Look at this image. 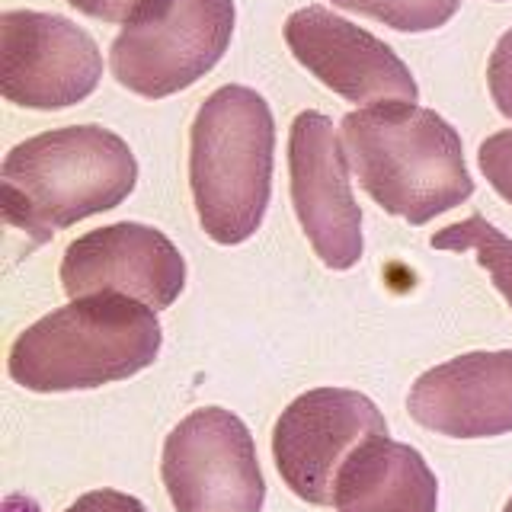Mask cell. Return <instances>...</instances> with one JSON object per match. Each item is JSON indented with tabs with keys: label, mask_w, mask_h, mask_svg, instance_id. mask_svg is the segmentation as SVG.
I'll list each match as a JSON object with an SVG mask.
<instances>
[{
	"label": "cell",
	"mask_w": 512,
	"mask_h": 512,
	"mask_svg": "<svg viewBox=\"0 0 512 512\" xmlns=\"http://www.w3.org/2000/svg\"><path fill=\"white\" fill-rule=\"evenodd\" d=\"M343 148L359 186L413 228L474 196L461 135L416 103H375L343 119Z\"/></svg>",
	"instance_id": "obj_1"
},
{
	"label": "cell",
	"mask_w": 512,
	"mask_h": 512,
	"mask_svg": "<svg viewBox=\"0 0 512 512\" xmlns=\"http://www.w3.org/2000/svg\"><path fill=\"white\" fill-rule=\"evenodd\" d=\"M138 183L132 148L103 125L52 128L4 157V218L36 244L122 205Z\"/></svg>",
	"instance_id": "obj_2"
},
{
	"label": "cell",
	"mask_w": 512,
	"mask_h": 512,
	"mask_svg": "<svg viewBox=\"0 0 512 512\" xmlns=\"http://www.w3.org/2000/svg\"><path fill=\"white\" fill-rule=\"evenodd\" d=\"M160 343L164 330L148 304L125 295L71 298L16 336L7 372L36 394L90 391L151 368Z\"/></svg>",
	"instance_id": "obj_3"
},
{
	"label": "cell",
	"mask_w": 512,
	"mask_h": 512,
	"mask_svg": "<svg viewBox=\"0 0 512 512\" xmlns=\"http://www.w3.org/2000/svg\"><path fill=\"white\" fill-rule=\"evenodd\" d=\"M276 160V119L244 84L218 87L189 128V189L215 244L250 240L266 218Z\"/></svg>",
	"instance_id": "obj_4"
},
{
	"label": "cell",
	"mask_w": 512,
	"mask_h": 512,
	"mask_svg": "<svg viewBox=\"0 0 512 512\" xmlns=\"http://www.w3.org/2000/svg\"><path fill=\"white\" fill-rule=\"evenodd\" d=\"M234 16V0H151L112 42V77L148 100L180 93L224 58Z\"/></svg>",
	"instance_id": "obj_5"
},
{
	"label": "cell",
	"mask_w": 512,
	"mask_h": 512,
	"mask_svg": "<svg viewBox=\"0 0 512 512\" xmlns=\"http://www.w3.org/2000/svg\"><path fill=\"white\" fill-rule=\"evenodd\" d=\"M160 477L176 512H263L266 503L250 429L221 407L192 410L170 432Z\"/></svg>",
	"instance_id": "obj_6"
},
{
	"label": "cell",
	"mask_w": 512,
	"mask_h": 512,
	"mask_svg": "<svg viewBox=\"0 0 512 512\" xmlns=\"http://www.w3.org/2000/svg\"><path fill=\"white\" fill-rule=\"evenodd\" d=\"M378 436H388V423L375 400L349 388H314L282 410L272 429V458L298 500L333 506L343 464Z\"/></svg>",
	"instance_id": "obj_7"
},
{
	"label": "cell",
	"mask_w": 512,
	"mask_h": 512,
	"mask_svg": "<svg viewBox=\"0 0 512 512\" xmlns=\"http://www.w3.org/2000/svg\"><path fill=\"white\" fill-rule=\"evenodd\" d=\"M103 55L68 16L7 10L0 16V93L23 109H68L100 87Z\"/></svg>",
	"instance_id": "obj_8"
},
{
	"label": "cell",
	"mask_w": 512,
	"mask_h": 512,
	"mask_svg": "<svg viewBox=\"0 0 512 512\" xmlns=\"http://www.w3.org/2000/svg\"><path fill=\"white\" fill-rule=\"evenodd\" d=\"M346 148L333 122L317 109H304L288 135V176L292 205L304 237L320 263L352 269L362 260V208L352 199Z\"/></svg>",
	"instance_id": "obj_9"
},
{
	"label": "cell",
	"mask_w": 512,
	"mask_h": 512,
	"mask_svg": "<svg viewBox=\"0 0 512 512\" xmlns=\"http://www.w3.org/2000/svg\"><path fill=\"white\" fill-rule=\"evenodd\" d=\"M61 285L71 298L125 295L164 311L183 295L186 260L164 231L119 221L68 244L61 260Z\"/></svg>",
	"instance_id": "obj_10"
},
{
	"label": "cell",
	"mask_w": 512,
	"mask_h": 512,
	"mask_svg": "<svg viewBox=\"0 0 512 512\" xmlns=\"http://www.w3.org/2000/svg\"><path fill=\"white\" fill-rule=\"evenodd\" d=\"M285 42L311 77L349 103H416V80L388 42L327 7H301L285 20Z\"/></svg>",
	"instance_id": "obj_11"
},
{
	"label": "cell",
	"mask_w": 512,
	"mask_h": 512,
	"mask_svg": "<svg viewBox=\"0 0 512 512\" xmlns=\"http://www.w3.org/2000/svg\"><path fill=\"white\" fill-rule=\"evenodd\" d=\"M407 410L448 439H490L512 432V349L464 352L413 381Z\"/></svg>",
	"instance_id": "obj_12"
},
{
	"label": "cell",
	"mask_w": 512,
	"mask_h": 512,
	"mask_svg": "<svg viewBox=\"0 0 512 512\" xmlns=\"http://www.w3.org/2000/svg\"><path fill=\"white\" fill-rule=\"evenodd\" d=\"M333 506L336 512H436L439 480L413 445L378 436L343 464Z\"/></svg>",
	"instance_id": "obj_13"
},
{
	"label": "cell",
	"mask_w": 512,
	"mask_h": 512,
	"mask_svg": "<svg viewBox=\"0 0 512 512\" xmlns=\"http://www.w3.org/2000/svg\"><path fill=\"white\" fill-rule=\"evenodd\" d=\"M429 247L452 250V253L471 250L477 256V263L490 272L493 285L500 288V295L512 308V240L500 228H493L484 215H471L458 224H448V228L429 237Z\"/></svg>",
	"instance_id": "obj_14"
},
{
	"label": "cell",
	"mask_w": 512,
	"mask_h": 512,
	"mask_svg": "<svg viewBox=\"0 0 512 512\" xmlns=\"http://www.w3.org/2000/svg\"><path fill=\"white\" fill-rule=\"evenodd\" d=\"M333 7L372 16L397 32H432L452 20L461 0H333Z\"/></svg>",
	"instance_id": "obj_15"
},
{
	"label": "cell",
	"mask_w": 512,
	"mask_h": 512,
	"mask_svg": "<svg viewBox=\"0 0 512 512\" xmlns=\"http://www.w3.org/2000/svg\"><path fill=\"white\" fill-rule=\"evenodd\" d=\"M477 164L496 196H503L512 205V128L496 132L480 144Z\"/></svg>",
	"instance_id": "obj_16"
},
{
	"label": "cell",
	"mask_w": 512,
	"mask_h": 512,
	"mask_svg": "<svg viewBox=\"0 0 512 512\" xmlns=\"http://www.w3.org/2000/svg\"><path fill=\"white\" fill-rule=\"evenodd\" d=\"M487 87L496 109L512 119V29H506L487 61Z\"/></svg>",
	"instance_id": "obj_17"
},
{
	"label": "cell",
	"mask_w": 512,
	"mask_h": 512,
	"mask_svg": "<svg viewBox=\"0 0 512 512\" xmlns=\"http://www.w3.org/2000/svg\"><path fill=\"white\" fill-rule=\"evenodd\" d=\"M68 4L84 13L93 16V20H103V23H132L135 16L151 4V0H68Z\"/></svg>",
	"instance_id": "obj_18"
},
{
	"label": "cell",
	"mask_w": 512,
	"mask_h": 512,
	"mask_svg": "<svg viewBox=\"0 0 512 512\" xmlns=\"http://www.w3.org/2000/svg\"><path fill=\"white\" fill-rule=\"evenodd\" d=\"M64 512H148L138 496H128L122 490H90L64 509Z\"/></svg>",
	"instance_id": "obj_19"
},
{
	"label": "cell",
	"mask_w": 512,
	"mask_h": 512,
	"mask_svg": "<svg viewBox=\"0 0 512 512\" xmlns=\"http://www.w3.org/2000/svg\"><path fill=\"white\" fill-rule=\"evenodd\" d=\"M503 512H512V496H509V503H506V509Z\"/></svg>",
	"instance_id": "obj_20"
}]
</instances>
